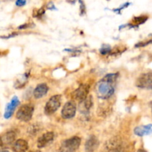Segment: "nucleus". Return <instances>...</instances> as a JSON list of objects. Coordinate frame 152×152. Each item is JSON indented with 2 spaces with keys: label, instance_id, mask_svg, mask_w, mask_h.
<instances>
[{
  "label": "nucleus",
  "instance_id": "obj_12",
  "mask_svg": "<svg viewBox=\"0 0 152 152\" xmlns=\"http://www.w3.org/2000/svg\"><path fill=\"white\" fill-rule=\"evenodd\" d=\"M15 138H16L15 132L12 131L6 132L2 136L0 137V145H10L15 140Z\"/></svg>",
  "mask_w": 152,
  "mask_h": 152
},
{
  "label": "nucleus",
  "instance_id": "obj_9",
  "mask_svg": "<svg viewBox=\"0 0 152 152\" xmlns=\"http://www.w3.org/2000/svg\"><path fill=\"white\" fill-rule=\"evenodd\" d=\"M54 139V134L53 132H47L42 135L37 140V147L39 148H42L48 145Z\"/></svg>",
  "mask_w": 152,
  "mask_h": 152
},
{
  "label": "nucleus",
  "instance_id": "obj_22",
  "mask_svg": "<svg viewBox=\"0 0 152 152\" xmlns=\"http://www.w3.org/2000/svg\"><path fill=\"white\" fill-rule=\"evenodd\" d=\"M151 110H152V102H151Z\"/></svg>",
  "mask_w": 152,
  "mask_h": 152
},
{
  "label": "nucleus",
  "instance_id": "obj_1",
  "mask_svg": "<svg viewBox=\"0 0 152 152\" xmlns=\"http://www.w3.org/2000/svg\"><path fill=\"white\" fill-rule=\"evenodd\" d=\"M118 74H108L98 83L96 91L97 94L102 99H108L114 93V84Z\"/></svg>",
  "mask_w": 152,
  "mask_h": 152
},
{
  "label": "nucleus",
  "instance_id": "obj_11",
  "mask_svg": "<svg viewBox=\"0 0 152 152\" xmlns=\"http://www.w3.org/2000/svg\"><path fill=\"white\" fill-rule=\"evenodd\" d=\"M48 91V86H47V84L41 83V84H39L34 89V96L36 99H40L45 96Z\"/></svg>",
  "mask_w": 152,
  "mask_h": 152
},
{
  "label": "nucleus",
  "instance_id": "obj_21",
  "mask_svg": "<svg viewBox=\"0 0 152 152\" xmlns=\"http://www.w3.org/2000/svg\"><path fill=\"white\" fill-rule=\"evenodd\" d=\"M31 152H41V151H31Z\"/></svg>",
  "mask_w": 152,
  "mask_h": 152
},
{
  "label": "nucleus",
  "instance_id": "obj_17",
  "mask_svg": "<svg viewBox=\"0 0 152 152\" xmlns=\"http://www.w3.org/2000/svg\"><path fill=\"white\" fill-rule=\"evenodd\" d=\"M83 102H84L85 108H86L87 110H88L89 108L91 107L92 104H93V102H92V96H88V97L85 99Z\"/></svg>",
  "mask_w": 152,
  "mask_h": 152
},
{
  "label": "nucleus",
  "instance_id": "obj_18",
  "mask_svg": "<svg viewBox=\"0 0 152 152\" xmlns=\"http://www.w3.org/2000/svg\"><path fill=\"white\" fill-rule=\"evenodd\" d=\"M45 13V10H42V9H39L37 12H36V13H34V16H37V17H40L42 16V15Z\"/></svg>",
  "mask_w": 152,
  "mask_h": 152
},
{
  "label": "nucleus",
  "instance_id": "obj_4",
  "mask_svg": "<svg viewBox=\"0 0 152 152\" xmlns=\"http://www.w3.org/2000/svg\"><path fill=\"white\" fill-rule=\"evenodd\" d=\"M61 101H62V99H61L60 95L56 94L51 96L45 106V114L48 115H50V114H53V113L56 112L60 106Z\"/></svg>",
  "mask_w": 152,
  "mask_h": 152
},
{
  "label": "nucleus",
  "instance_id": "obj_2",
  "mask_svg": "<svg viewBox=\"0 0 152 152\" xmlns=\"http://www.w3.org/2000/svg\"><path fill=\"white\" fill-rule=\"evenodd\" d=\"M80 143L81 139L77 136L65 140L61 145L60 152H75L80 147Z\"/></svg>",
  "mask_w": 152,
  "mask_h": 152
},
{
  "label": "nucleus",
  "instance_id": "obj_13",
  "mask_svg": "<svg viewBox=\"0 0 152 152\" xmlns=\"http://www.w3.org/2000/svg\"><path fill=\"white\" fill-rule=\"evenodd\" d=\"M134 134L138 137H143L152 134V124L137 126L134 129Z\"/></svg>",
  "mask_w": 152,
  "mask_h": 152
},
{
  "label": "nucleus",
  "instance_id": "obj_8",
  "mask_svg": "<svg viewBox=\"0 0 152 152\" xmlns=\"http://www.w3.org/2000/svg\"><path fill=\"white\" fill-rule=\"evenodd\" d=\"M19 105V100L17 96H13L10 102L7 105L5 108V112H4V117L5 119H9L14 112L16 107Z\"/></svg>",
  "mask_w": 152,
  "mask_h": 152
},
{
  "label": "nucleus",
  "instance_id": "obj_7",
  "mask_svg": "<svg viewBox=\"0 0 152 152\" xmlns=\"http://www.w3.org/2000/svg\"><path fill=\"white\" fill-rule=\"evenodd\" d=\"M89 86L88 85H81L73 93V97L78 102H84L85 99L88 96Z\"/></svg>",
  "mask_w": 152,
  "mask_h": 152
},
{
  "label": "nucleus",
  "instance_id": "obj_20",
  "mask_svg": "<svg viewBox=\"0 0 152 152\" xmlns=\"http://www.w3.org/2000/svg\"><path fill=\"white\" fill-rule=\"evenodd\" d=\"M0 152H9V151L7 149H2V150H0Z\"/></svg>",
  "mask_w": 152,
  "mask_h": 152
},
{
  "label": "nucleus",
  "instance_id": "obj_6",
  "mask_svg": "<svg viewBox=\"0 0 152 152\" xmlns=\"http://www.w3.org/2000/svg\"><path fill=\"white\" fill-rule=\"evenodd\" d=\"M77 111V105L74 101H68L65 104L62 110V118L69 120L72 119L75 116Z\"/></svg>",
  "mask_w": 152,
  "mask_h": 152
},
{
  "label": "nucleus",
  "instance_id": "obj_10",
  "mask_svg": "<svg viewBox=\"0 0 152 152\" xmlns=\"http://www.w3.org/2000/svg\"><path fill=\"white\" fill-rule=\"evenodd\" d=\"M99 142L95 136H90L87 140L85 145L86 152H94L97 149Z\"/></svg>",
  "mask_w": 152,
  "mask_h": 152
},
{
  "label": "nucleus",
  "instance_id": "obj_16",
  "mask_svg": "<svg viewBox=\"0 0 152 152\" xmlns=\"http://www.w3.org/2000/svg\"><path fill=\"white\" fill-rule=\"evenodd\" d=\"M147 19H148L147 16H139V17H134L133 21L135 25L136 24L137 25H141V24L144 23L147 20Z\"/></svg>",
  "mask_w": 152,
  "mask_h": 152
},
{
  "label": "nucleus",
  "instance_id": "obj_19",
  "mask_svg": "<svg viewBox=\"0 0 152 152\" xmlns=\"http://www.w3.org/2000/svg\"><path fill=\"white\" fill-rule=\"evenodd\" d=\"M26 4V1H22V0H18L16 1V6H19V7H22L25 4Z\"/></svg>",
  "mask_w": 152,
  "mask_h": 152
},
{
  "label": "nucleus",
  "instance_id": "obj_3",
  "mask_svg": "<svg viewBox=\"0 0 152 152\" xmlns=\"http://www.w3.org/2000/svg\"><path fill=\"white\" fill-rule=\"evenodd\" d=\"M34 107L31 104H25L21 106L16 113V118L23 122H28L32 118Z\"/></svg>",
  "mask_w": 152,
  "mask_h": 152
},
{
  "label": "nucleus",
  "instance_id": "obj_5",
  "mask_svg": "<svg viewBox=\"0 0 152 152\" xmlns=\"http://www.w3.org/2000/svg\"><path fill=\"white\" fill-rule=\"evenodd\" d=\"M136 85L140 88L152 90V72L142 74L137 80Z\"/></svg>",
  "mask_w": 152,
  "mask_h": 152
},
{
  "label": "nucleus",
  "instance_id": "obj_15",
  "mask_svg": "<svg viewBox=\"0 0 152 152\" xmlns=\"http://www.w3.org/2000/svg\"><path fill=\"white\" fill-rule=\"evenodd\" d=\"M99 52L102 55H106L108 53H110L111 52V46L108 45H103L99 50Z\"/></svg>",
  "mask_w": 152,
  "mask_h": 152
},
{
  "label": "nucleus",
  "instance_id": "obj_14",
  "mask_svg": "<svg viewBox=\"0 0 152 152\" xmlns=\"http://www.w3.org/2000/svg\"><path fill=\"white\" fill-rule=\"evenodd\" d=\"M28 149V144L25 140H17L13 145V151L14 152H25Z\"/></svg>",
  "mask_w": 152,
  "mask_h": 152
}]
</instances>
